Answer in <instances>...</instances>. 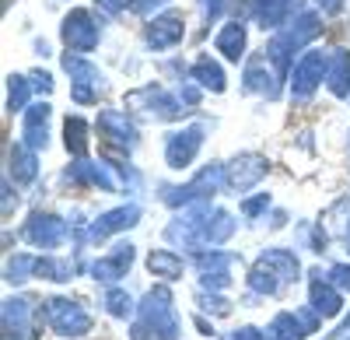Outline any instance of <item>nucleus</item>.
<instances>
[{
	"label": "nucleus",
	"mask_w": 350,
	"mask_h": 340,
	"mask_svg": "<svg viewBox=\"0 0 350 340\" xmlns=\"http://www.w3.org/2000/svg\"><path fill=\"white\" fill-rule=\"evenodd\" d=\"M329 74V60H326V53H305L301 60L295 64V70H291V92H295L298 99H308L319 84H323V77Z\"/></svg>",
	"instance_id": "nucleus-1"
},
{
	"label": "nucleus",
	"mask_w": 350,
	"mask_h": 340,
	"mask_svg": "<svg viewBox=\"0 0 350 340\" xmlns=\"http://www.w3.org/2000/svg\"><path fill=\"white\" fill-rule=\"evenodd\" d=\"M64 42L67 49H77V53H88L98 46V25L88 11H70L64 18Z\"/></svg>",
	"instance_id": "nucleus-2"
},
{
	"label": "nucleus",
	"mask_w": 350,
	"mask_h": 340,
	"mask_svg": "<svg viewBox=\"0 0 350 340\" xmlns=\"http://www.w3.org/2000/svg\"><path fill=\"white\" fill-rule=\"evenodd\" d=\"M183 36H186V21L175 11H165L148 25V46L151 49H172V46L183 42Z\"/></svg>",
	"instance_id": "nucleus-3"
},
{
	"label": "nucleus",
	"mask_w": 350,
	"mask_h": 340,
	"mask_svg": "<svg viewBox=\"0 0 350 340\" xmlns=\"http://www.w3.org/2000/svg\"><path fill=\"white\" fill-rule=\"evenodd\" d=\"M217 53L228 56V60H235V64L242 60V53H245V25L242 21H231L217 32Z\"/></svg>",
	"instance_id": "nucleus-4"
},
{
	"label": "nucleus",
	"mask_w": 350,
	"mask_h": 340,
	"mask_svg": "<svg viewBox=\"0 0 350 340\" xmlns=\"http://www.w3.org/2000/svg\"><path fill=\"white\" fill-rule=\"evenodd\" d=\"M245 84H249L252 92H259V95H270V99L277 95V88H273L277 81H273V74L267 70V53H262V60H252V64H249V70H245Z\"/></svg>",
	"instance_id": "nucleus-5"
},
{
	"label": "nucleus",
	"mask_w": 350,
	"mask_h": 340,
	"mask_svg": "<svg viewBox=\"0 0 350 340\" xmlns=\"http://www.w3.org/2000/svg\"><path fill=\"white\" fill-rule=\"evenodd\" d=\"M196 148H200V133H196V130L175 133V137L168 140V161H172V165H186V161L196 155Z\"/></svg>",
	"instance_id": "nucleus-6"
},
{
	"label": "nucleus",
	"mask_w": 350,
	"mask_h": 340,
	"mask_svg": "<svg viewBox=\"0 0 350 340\" xmlns=\"http://www.w3.org/2000/svg\"><path fill=\"white\" fill-rule=\"evenodd\" d=\"M53 326L60 330V333H67V337H74V333H84L88 330V316L81 313L77 305H60L53 313Z\"/></svg>",
	"instance_id": "nucleus-7"
},
{
	"label": "nucleus",
	"mask_w": 350,
	"mask_h": 340,
	"mask_svg": "<svg viewBox=\"0 0 350 340\" xmlns=\"http://www.w3.org/2000/svg\"><path fill=\"white\" fill-rule=\"evenodd\" d=\"M46 120H49V105L28 109V116H25V140H28L32 148L46 144Z\"/></svg>",
	"instance_id": "nucleus-8"
},
{
	"label": "nucleus",
	"mask_w": 350,
	"mask_h": 340,
	"mask_svg": "<svg viewBox=\"0 0 350 340\" xmlns=\"http://www.w3.org/2000/svg\"><path fill=\"white\" fill-rule=\"evenodd\" d=\"M193 77L211 92H224V70L214 64V60H196L193 64Z\"/></svg>",
	"instance_id": "nucleus-9"
},
{
	"label": "nucleus",
	"mask_w": 350,
	"mask_h": 340,
	"mask_svg": "<svg viewBox=\"0 0 350 340\" xmlns=\"http://www.w3.org/2000/svg\"><path fill=\"white\" fill-rule=\"evenodd\" d=\"M329 88L336 95H347L350 92V53H336V60L329 67Z\"/></svg>",
	"instance_id": "nucleus-10"
},
{
	"label": "nucleus",
	"mask_w": 350,
	"mask_h": 340,
	"mask_svg": "<svg viewBox=\"0 0 350 340\" xmlns=\"http://www.w3.org/2000/svg\"><path fill=\"white\" fill-rule=\"evenodd\" d=\"M291 11H295L291 0H262V4H259V21L267 25V28H277Z\"/></svg>",
	"instance_id": "nucleus-11"
},
{
	"label": "nucleus",
	"mask_w": 350,
	"mask_h": 340,
	"mask_svg": "<svg viewBox=\"0 0 350 340\" xmlns=\"http://www.w3.org/2000/svg\"><path fill=\"white\" fill-rule=\"evenodd\" d=\"M148 263H151V270H154V274H165V277H175V274L183 270V263L175 260L172 252H154V257H151Z\"/></svg>",
	"instance_id": "nucleus-12"
},
{
	"label": "nucleus",
	"mask_w": 350,
	"mask_h": 340,
	"mask_svg": "<svg viewBox=\"0 0 350 340\" xmlns=\"http://www.w3.org/2000/svg\"><path fill=\"white\" fill-rule=\"evenodd\" d=\"M84 123L81 120H67V148H74V155H81L84 151V144H88V140H84Z\"/></svg>",
	"instance_id": "nucleus-13"
},
{
	"label": "nucleus",
	"mask_w": 350,
	"mask_h": 340,
	"mask_svg": "<svg viewBox=\"0 0 350 340\" xmlns=\"http://www.w3.org/2000/svg\"><path fill=\"white\" fill-rule=\"evenodd\" d=\"M25 99H28V84H25V77H11V81H8V102H11V109H21Z\"/></svg>",
	"instance_id": "nucleus-14"
},
{
	"label": "nucleus",
	"mask_w": 350,
	"mask_h": 340,
	"mask_svg": "<svg viewBox=\"0 0 350 340\" xmlns=\"http://www.w3.org/2000/svg\"><path fill=\"white\" fill-rule=\"evenodd\" d=\"M98 8L109 11V14H120V11H126V8H137V0H98Z\"/></svg>",
	"instance_id": "nucleus-15"
},
{
	"label": "nucleus",
	"mask_w": 350,
	"mask_h": 340,
	"mask_svg": "<svg viewBox=\"0 0 350 340\" xmlns=\"http://www.w3.org/2000/svg\"><path fill=\"white\" fill-rule=\"evenodd\" d=\"M200 8H203V18L214 21V18H217V11H221V0H200Z\"/></svg>",
	"instance_id": "nucleus-16"
},
{
	"label": "nucleus",
	"mask_w": 350,
	"mask_h": 340,
	"mask_svg": "<svg viewBox=\"0 0 350 340\" xmlns=\"http://www.w3.org/2000/svg\"><path fill=\"white\" fill-rule=\"evenodd\" d=\"M151 4H154V8H158V4H165V0H137V8H140V11H148V8H151Z\"/></svg>",
	"instance_id": "nucleus-17"
}]
</instances>
